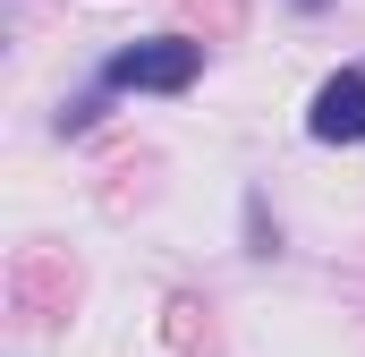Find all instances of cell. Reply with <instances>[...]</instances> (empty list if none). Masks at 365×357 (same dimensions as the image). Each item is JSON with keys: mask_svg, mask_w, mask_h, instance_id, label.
<instances>
[{"mask_svg": "<svg viewBox=\"0 0 365 357\" xmlns=\"http://www.w3.org/2000/svg\"><path fill=\"white\" fill-rule=\"evenodd\" d=\"M204 69V43H187V34H170V43H136V51H119L110 60V86H145V94H179L187 77Z\"/></svg>", "mask_w": 365, "mask_h": 357, "instance_id": "obj_1", "label": "cell"}, {"mask_svg": "<svg viewBox=\"0 0 365 357\" xmlns=\"http://www.w3.org/2000/svg\"><path fill=\"white\" fill-rule=\"evenodd\" d=\"M314 136H323V145H357V136H365V77H357V69L314 94Z\"/></svg>", "mask_w": 365, "mask_h": 357, "instance_id": "obj_2", "label": "cell"}, {"mask_svg": "<svg viewBox=\"0 0 365 357\" xmlns=\"http://www.w3.org/2000/svg\"><path fill=\"white\" fill-rule=\"evenodd\" d=\"M195 26H212V34H238V0H179Z\"/></svg>", "mask_w": 365, "mask_h": 357, "instance_id": "obj_3", "label": "cell"}, {"mask_svg": "<svg viewBox=\"0 0 365 357\" xmlns=\"http://www.w3.org/2000/svg\"><path fill=\"white\" fill-rule=\"evenodd\" d=\"M306 9H323V0H306Z\"/></svg>", "mask_w": 365, "mask_h": 357, "instance_id": "obj_4", "label": "cell"}]
</instances>
